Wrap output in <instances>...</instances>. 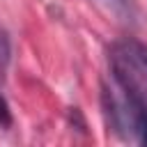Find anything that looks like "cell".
Wrapping results in <instances>:
<instances>
[{"label": "cell", "instance_id": "obj_1", "mask_svg": "<svg viewBox=\"0 0 147 147\" xmlns=\"http://www.w3.org/2000/svg\"><path fill=\"white\" fill-rule=\"evenodd\" d=\"M113 78L119 90L147 113V46L140 41H119L110 48Z\"/></svg>", "mask_w": 147, "mask_h": 147}, {"label": "cell", "instance_id": "obj_4", "mask_svg": "<svg viewBox=\"0 0 147 147\" xmlns=\"http://www.w3.org/2000/svg\"><path fill=\"white\" fill-rule=\"evenodd\" d=\"M5 64H7V39L0 37V71L5 69Z\"/></svg>", "mask_w": 147, "mask_h": 147}, {"label": "cell", "instance_id": "obj_3", "mask_svg": "<svg viewBox=\"0 0 147 147\" xmlns=\"http://www.w3.org/2000/svg\"><path fill=\"white\" fill-rule=\"evenodd\" d=\"M0 124L2 126H9L11 124V113H9V106H7V101L0 96Z\"/></svg>", "mask_w": 147, "mask_h": 147}, {"label": "cell", "instance_id": "obj_2", "mask_svg": "<svg viewBox=\"0 0 147 147\" xmlns=\"http://www.w3.org/2000/svg\"><path fill=\"white\" fill-rule=\"evenodd\" d=\"M136 133H138V140H140L142 145H147V113H145V110H140V115H138Z\"/></svg>", "mask_w": 147, "mask_h": 147}]
</instances>
